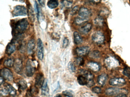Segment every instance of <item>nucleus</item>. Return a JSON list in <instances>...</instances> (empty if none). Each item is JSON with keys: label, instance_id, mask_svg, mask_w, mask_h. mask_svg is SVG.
I'll use <instances>...</instances> for the list:
<instances>
[{"label": "nucleus", "instance_id": "obj_30", "mask_svg": "<svg viewBox=\"0 0 130 97\" xmlns=\"http://www.w3.org/2000/svg\"><path fill=\"white\" fill-rule=\"evenodd\" d=\"M94 23L98 26H102L104 23V20L101 17H98L95 19Z\"/></svg>", "mask_w": 130, "mask_h": 97}, {"label": "nucleus", "instance_id": "obj_3", "mask_svg": "<svg viewBox=\"0 0 130 97\" xmlns=\"http://www.w3.org/2000/svg\"><path fill=\"white\" fill-rule=\"evenodd\" d=\"M104 40V36L103 33L99 31L95 32L92 35V40L96 44H102Z\"/></svg>", "mask_w": 130, "mask_h": 97}, {"label": "nucleus", "instance_id": "obj_2", "mask_svg": "<svg viewBox=\"0 0 130 97\" xmlns=\"http://www.w3.org/2000/svg\"><path fill=\"white\" fill-rule=\"evenodd\" d=\"M27 11L26 8L24 6L17 5L14 8L12 11V15L13 16H26Z\"/></svg>", "mask_w": 130, "mask_h": 97}, {"label": "nucleus", "instance_id": "obj_17", "mask_svg": "<svg viewBox=\"0 0 130 97\" xmlns=\"http://www.w3.org/2000/svg\"><path fill=\"white\" fill-rule=\"evenodd\" d=\"M92 28V25L91 24H87L85 25H84L83 26L80 27V29H79V31L81 33L86 34L90 32Z\"/></svg>", "mask_w": 130, "mask_h": 97}, {"label": "nucleus", "instance_id": "obj_34", "mask_svg": "<svg viewBox=\"0 0 130 97\" xmlns=\"http://www.w3.org/2000/svg\"><path fill=\"white\" fill-rule=\"evenodd\" d=\"M62 4L64 6L67 7H70L72 4V1H62Z\"/></svg>", "mask_w": 130, "mask_h": 97}, {"label": "nucleus", "instance_id": "obj_42", "mask_svg": "<svg viewBox=\"0 0 130 97\" xmlns=\"http://www.w3.org/2000/svg\"><path fill=\"white\" fill-rule=\"evenodd\" d=\"M115 97H127V96L124 93H121L118 94Z\"/></svg>", "mask_w": 130, "mask_h": 97}, {"label": "nucleus", "instance_id": "obj_22", "mask_svg": "<svg viewBox=\"0 0 130 97\" xmlns=\"http://www.w3.org/2000/svg\"><path fill=\"white\" fill-rule=\"evenodd\" d=\"M5 88L8 92V94L12 96H14L17 94V91L15 88L10 85L7 84L5 86Z\"/></svg>", "mask_w": 130, "mask_h": 97}, {"label": "nucleus", "instance_id": "obj_4", "mask_svg": "<svg viewBox=\"0 0 130 97\" xmlns=\"http://www.w3.org/2000/svg\"><path fill=\"white\" fill-rule=\"evenodd\" d=\"M0 75L4 79L11 81L13 79V73L10 69L7 68H4L0 70Z\"/></svg>", "mask_w": 130, "mask_h": 97}, {"label": "nucleus", "instance_id": "obj_5", "mask_svg": "<svg viewBox=\"0 0 130 97\" xmlns=\"http://www.w3.org/2000/svg\"><path fill=\"white\" fill-rule=\"evenodd\" d=\"M35 71V65L32 61L29 60L27 62L26 66V74L29 77H32Z\"/></svg>", "mask_w": 130, "mask_h": 97}, {"label": "nucleus", "instance_id": "obj_41", "mask_svg": "<svg viewBox=\"0 0 130 97\" xmlns=\"http://www.w3.org/2000/svg\"><path fill=\"white\" fill-rule=\"evenodd\" d=\"M4 82V79L1 76H0V86L3 84Z\"/></svg>", "mask_w": 130, "mask_h": 97}, {"label": "nucleus", "instance_id": "obj_16", "mask_svg": "<svg viewBox=\"0 0 130 97\" xmlns=\"http://www.w3.org/2000/svg\"><path fill=\"white\" fill-rule=\"evenodd\" d=\"M87 66L89 69L94 72H98L100 69V66L98 63L95 62H90L87 64Z\"/></svg>", "mask_w": 130, "mask_h": 97}, {"label": "nucleus", "instance_id": "obj_25", "mask_svg": "<svg viewBox=\"0 0 130 97\" xmlns=\"http://www.w3.org/2000/svg\"><path fill=\"white\" fill-rule=\"evenodd\" d=\"M14 61H15V60L13 58H8L5 61L4 63V65L6 67L11 68V67L13 66Z\"/></svg>", "mask_w": 130, "mask_h": 97}, {"label": "nucleus", "instance_id": "obj_33", "mask_svg": "<svg viewBox=\"0 0 130 97\" xmlns=\"http://www.w3.org/2000/svg\"><path fill=\"white\" fill-rule=\"evenodd\" d=\"M63 94L66 96L68 97H73V92L71 91L66 90L63 91L62 93Z\"/></svg>", "mask_w": 130, "mask_h": 97}, {"label": "nucleus", "instance_id": "obj_26", "mask_svg": "<svg viewBox=\"0 0 130 97\" xmlns=\"http://www.w3.org/2000/svg\"><path fill=\"white\" fill-rule=\"evenodd\" d=\"M88 18H84L82 17H77L75 19V23L77 25L84 24L88 21Z\"/></svg>", "mask_w": 130, "mask_h": 97}, {"label": "nucleus", "instance_id": "obj_21", "mask_svg": "<svg viewBox=\"0 0 130 97\" xmlns=\"http://www.w3.org/2000/svg\"><path fill=\"white\" fill-rule=\"evenodd\" d=\"M73 37L74 43L76 45H79L83 42V40L82 36L77 32H74L73 33Z\"/></svg>", "mask_w": 130, "mask_h": 97}, {"label": "nucleus", "instance_id": "obj_28", "mask_svg": "<svg viewBox=\"0 0 130 97\" xmlns=\"http://www.w3.org/2000/svg\"><path fill=\"white\" fill-rule=\"evenodd\" d=\"M28 13H29V17L30 20L31 21V22H34V20H35L34 13L32 8L31 6L29 7Z\"/></svg>", "mask_w": 130, "mask_h": 97}, {"label": "nucleus", "instance_id": "obj_45", "mask_svg": "<svg viewBox=\"0 0 130 97\" xmlns=\"http://www.w3.org/2000/svg\"></svg>", "mask_w": 130, "mask_h": 97}, {"label": "nucleus", "instance_id": "obj_12", "mask_svg": "<svg viewBox=\"0 0 130 97\" xmlns=\"http://www.w3.org/2000/svg\"><path fill=\"white\" fill-rule=\"evenodd\" d=\"M122 91V90L117 88H109L106 89L105 93L108 96H113L118 94H120Z\"/></svg>", "mask_w": 130, "mask_h": 97}, {"label": "nucleus", "instance_id": "obj_6", "mask_svg": "<svg viewBox=\"0 0 130 97\" xmlns=\"http://www.w3.org/2000/svg\"><path fill=\"white\" fill-rule=\"evenodd\" d=\"M105 63L107 67L110 68H115L119 65V62L117 60L113 57H109L105 59Z\"/></svg>", "mask_w": 130, "mask_h": 97}, {"label": "nucleus", "instance_id": "obj_31", "mask_svg": "<svg viewBox=\"0 0 130 97\" xmlns=\"http://www.w3.org/2000/svg\"><path fill=\"white\" fill-rule=\"evenodd\" d=\"M9 94L6 88H0V97L7 96Z\"/></svg>", "mask_w": 130, "mask_h": 97}, {"label": "nucleus", "instance_id": "obj_15", "mask_svg": "<svg viewBox=\"0 0 130 97\" xmlns=\"http://www.w3.org/2000/svg\"><path fill=\"white\" fill-rule=\"evenodd\" d=\"M43 75L41 74H39L37 75L35 80V85L37 88L42 87L44 82Z\"/></svg>", "mask_w": 130, "mask_h": 97}, {"label": "nucleus", "instance_id": "obj_9", "mask_svg": "<svg viewBox=\"0 0 130 97\" xmlns=\"http://www.w3.org/2000/svg\"><path fill=\"white\" fill-rule=\"evenodd\" d=\"M125 80L122 78H115L109 81V84L112 86H122L126 84Z\"/></svg>", "mask_w": 130, "mask_h": 97}, {"label": "nucleus", "instance_id": "obj_38", "mask_svg": "<svg viewBox=\"0 0 130 97\" xmlns=\"http://www.w3.org/2000/svg\"><path fill=\"white\" fill-rule=\"evenodd\" d=\"M92 91L95 93L99 94L101 92L102 90L100 88L96 87L92 88Z\"/></svg>", "mask_w": 130, "mask_h": 97}, {"label": "nucleus", "instance_id": "obj_8", "mask_svg": "<svg viewBox=\"0 0 130 97\" xmlns=\"http://www.w3.org/2000/svg\"><path fill=\"white\" fill-rule=\"evenodd\" d=\"M90 51V48L88 46H81L76 49V54L79 56H85L88 54Z\"/></svg>", "mask_w": 130, "mask_h": 97}, {"label": "nucleus", "instance_id": "obj_46", "mask_svg": "<svg viewBox=\"0 0 130 97\" xmlns=\"http://www.w3.org/2000/svg\"></svg>", "mask_w": 130, "mask_h": 97}, {"label": "nucleus", "instance_id": "obj_27", "mask_svg": "<svg viewBox=\"0 0 130 97\" xmlns=\"http://www.w3.org/2000/svg\"><path fill=\"white\" fill-rule=\"evenodd\" d=\"M18 85L19 88L21 90H24L27 88V84L24 80L21 79L18 82Z\"/></svg>", "mask_w": 130, "mask_h": 97}, {"label": "nucleus", "instance_id": "obj_20", "mask_svg": "<svg viewBox=\"0 0 130 97\" xmlns=\"http://www.w3.org/2000/svg\"><path fill=\"white\" fill-rule=\"evenodd\" d=\"M42 95L44 96H48L49 94V89L46 80L44 81V83L42 86Z\"/></svg>", "mask_w": 130, "mask_h": 97}, {"label": "nucleus", "instance_id": "obj_43", "mask_svg": "<svg viewBox=\"0 0 130 97\" xmlns=\"http://www.w3.org/2000/svg\"><path fill=\"white\" fill-rule=\"evenodd\" d=\"M39 2L40 4L43 7H44L45 5V1H38Z\"/></svg>", "mask_w": 130, "mask_h": 97}, {"label": "nucleus", "instance_id": "obj_35", "mask_svg": "<svg viewBox=\"0 0 130 97\" xmlns=\"http://www.w3.org/2000/svg\"><path fill=\"white\" fill-rule=\"evenodd\" d=\"M83 59L81 57L76 58L75 60L76 64L78 65H83Z\"/></svg>", "mask_w": 130, "mask_h": 97}, {"label": "nucleus", "instance_id": "obj_39", "mask_svg": "<svg viewBox=\"0 0 130 97\" xmlns=\"http://www.w3.org/2000/svg\"><path fill=\"white\" fill-rule=\"evenodd\" d=\"M79 10V7L78 6H76L73 8L71 11V14L72 15H74L75 14L77 13V11Z\"/></svg>", "mask_w": 130, "mask_h": 97}, {"label": "nucleus", "instance_id": "obj_14", "mask_svg": "<svg viewBox=\"0 0 130 97\" xmlns=\"http://www.w3.org/2000/svg\"><path fill=\"white\" fill-rule=\"evenodd\" d=\"M36 47V42L34 39H31L28 42L27 45V51L29 55L32 54L34 52Z\"/></svg>", "mask_w": 130, "mask_h": 97}, {"label": "nucleus", "instance_id": "obj_23", "mask_svg": "<svg viewBox=\"0 0 130 97\" xmlns=\"http://www.w3.org/2000/svg\"><path fill=\"white\" fill-rule=\"evenodd\" d=\"M77 81L78 83L80 85L84 86V85H87L88 83V80L86 79V78L83 76V75H79L77 77Z\"/></svg>", "mask_w": 130, "mask_h": 97}, {"label": "nucleus", "instance_id": "obj_32", "mask_svg": "<svg viewBox=\"0 0 130 97\" xmlns=\"http://www.w3.org/2000/svg\"><path fill=\"white\" fill-rule=\"evenodd\" d=\"M123 74L130 79V68L129 67H125L124 69Z\"/></svg>", "mask_w": 130, "mask_h": 97}, {"label": "nucleus", "instance_id": "obj_24", "mask_svg": "<svg viewBox=\"0 0 130 97\" xmlns=\"http://www.w3.org/2000/svg\"><path fill=\"white\" fill-rule=\"evenodd\" d=\"M59 5L58 1L56 0H50L47 2V6L51 9L56 8Z\"/></svg>", "mask_w": 130, "mask_h": 97}, {"label": "nucleus", "instance_id": "obj_7", "mask_svg": "<svg viewBox=\"0 0 130 97\" xmlns=\"http://www.w3.org/2000/svg\"><path fill=\"white\" fill-rule=\"evenodd\" d=\"M37 55L39 59L42 60L44 56V49L42 42L40 39L37 40Z\"/></svg>", "mask_w": 130, "mask_h": 97}, {"label": "nucleus", "instance_id": "obj_10", "mask_svg": "<svg viewBox=\"0 0 130 97\" xmlns=\"http://www.w3.org/2000/svg\"><path fill=\"white\" fill-rule=\"evenodd\" d=\"M78 14L80 17L88 18L91 15V12L88 8L85 7H82L79 10Z\"/></svg>", "mask_w": 130, "mask_h": 97}, {"label": "nucleus", "instance_id": "obj_37", "mask_svg": "<svg viewBox=\"0 0 130 97\" xmlns=\"http://www.w3.org/2000/svg\"><path fill=\"white\" fill-rule=\"evenodd\" d=\"M68 67L72 71L75 72V71L76 68L74 64L71 62H70L68 64Z\"/></svg>", "mask_w": 130, "mask_h": 97}, {"label": "nucleus", "instance_id": "obj_13", "mask_svg": "<svg viewBox=\"0 0 130 97\" xmlns=\"http://www.w3.org/2000/svg\"><path fill=\"white\" fill-rule=\"evenodd\" d=\"M16 49V46L15 43L12 41L6 47L5 52L8 55H11L13 53Z\"/></svg>", "mask_w": 130, "mask_h": 97}, {"label": "nucleus", "instance_id": "obj_29", "mask_svg": "<svg viewBox=\"0 0 130 97\" xmlns=\"http://www.w3.org/2000/svg\"><path fill=\"white\" fill-rule=\"evenodd\" d=\"M90 56L93 59H98L100 57L101 54L99 51L97 50H94L90 53Z\"/></svg>", "mask_w": 130, "mask_h": 97}, {"label": "nucleus", "instance_id": "obj_11", "mask_svg": "<svg viewBox=\"0 0 130 97\" xmlns=\"http://www.w3.org/2000/svg\"><path fill=\"white\" fill-rule=\"evenodd\" d=\"M13 66L14 71L17 73L20 74L21 73L23 69L22 60L20 59H17L14 61Z\"/></svg>", "mask_w": 130, "mask_h": 97}, {"label": "nucleus", "instance_id": "obj_36", "mask_svg": "<svg viewBox=\"0 0 130 97\" xmlns=\"http://www.w3.org/2000/svg\"><path fill=\"white\" fill-rule=\"evenodd\" d=\"M34 7H35V11H36V13L37 14V17H38V19H39V8L38 4L36 1H35Z\"/></svg>", "mask_w": 130, "mask_h": 97}, {"label": "nucleus", "instance_id": "obj_19", "mask_svg": "<svg viewBox=\"0 0 130 97\" xmlns=\"http://www.w3.org/2000/svg\"><path fill=\"white\" fill-rule=\"evenodd\" d=\"M108 76L105 74H103L99 76L98 79V83L100 85L103 86L106 83Z\"/></svg>", "mask_w": 130, "mask_h": 97}, {"label": "nucleus", "instance_id": "obj_40", "mask_svg": "<svg viewBox=\"0 0 130 97\" xmlns=\"http://www.w3.org/2000/svg\"><path fill=\"white\" fill-rule=\"evenodd\" d=\"M69 40L67 38H65L63 41V47L64 48H66L69 45Z\"/></svg>", "mask_w": 130, "mask_h": 97}, {"label": "nucleus", "instance_id": "obj_1", "mask_svg": "<svg viewBox=\"0 0 130 97\" xmlns=\"http://www.w3.org/2000/svg\"><path fill=\"white\" fill-rule=\"evenodd\" d=\"M28 23L26 18L21 19L13 24L12 26V35L15 36L22 35V33L27 29Z\"/></svg>", "mask_w": 130, "mask_h": 97}, {"label": "nucleus", "instance_id": "obj_18", "mask_svg": "<svg viewBox=\"0 0 130 97\" xmlns=\"http://www.w3.org/2000/svg\"><path fill=\"white\" fill-rule=\"evenodd\" d=\"M80 72L82 75H83L86 78V79L88 80V82L93 80V78H94L93 75L89 71L82 69L80 70Z\"/></svg>", "mask_w": 130, "mask_h": 97}, {"label": "nucleus", "instance_id": "obj_44", "mask_svg": "<svg viewBox=\"0 0 130 97\" xmlns=\"http://www.w3.org/2000/svg\"><path fill=\"white\" fill-rule=\"evenodd\" d=\"M55 97H62L61 96V95H59V94H58V95H57V96H56Z\"/></svg>", "mask_w": 130, "mask_h": 97}]
</instances>
